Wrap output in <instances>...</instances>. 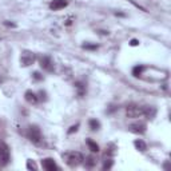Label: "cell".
I'll list each match as a JSON object with an SVG mask.
<instances>
[{"label": "cell", "mask_w": 171, "mask_h": 171, "mask_svg": "<svg viewBox=\"0 0 171 171\" xmlns=\"http://www.w3.org/2000/svg\"><path fill=\"white\" fill-rule=\"evenodd\" d=\"M63 158H64L66 163L70 166V167H78L79 164L83 163L84 160V156L80 154L78 151H70V152H66L64 155H63Z\"/></svg>", "instance_id": "cell-1"}, {"label": "cell", "mask_w": 171, "mask_h": 171, "mask_svg": "<svg viewBox=\"0 0 171 171\" xmlns=\"http://www.w3.org/2000/svg\"><path fill=\"white\" fill-rule=\"evenodd\" d=\"M27 138L30 139L31 142L34 143V145L36 146H40L43 142V136H42V131H40V128L38 126L35 124H31L28 126V130H27Z\"/></svg>", "instance_id": "cell-2"}, {"label": "cell", "mask_w": 171, "mask_h": 171, "mask_svg": "<svg viewBox=\"0 0 171 171\" xmlns=\"http://www.w3.org/2000/svg\"><path fill=\"white\" fill-rule=\"evenodd\" d=\"M146 112V107L138 106V104H128L126 107V115L128 118H141V116H145Z\"/></svg>", "instance_id": "cell-3"}, {"label": "cell", "mask_w": 171, "mask_h": 171, "mask_svg": "<svg viewBox=\"0 0 171 171\" xmlns=\"http://www.w3.org/2000/svg\"><path fill=\"white\" fill-rule=\"evenodd\" d=\"M35 60H36V56L32 51H28V49H24L20 55V66L21 67H30L31 64H34Z\"/></svg>", "instance_id": "cell-4"}, {"label": "cell", "mask_w": 171, "mask_h": 171, "mask_svg": "<svg viewBox=\"0 0 171 171\" xmlns=\"http://www.w3.org/2000/svg\"><path fill=\"white\" fill-rule=\"evenodd\" d=\"M10 162V147L7 143L0 141V163L6 166Z\"/></svg>", "instance_id": "cell-5"}, {"label": "cell", "mask_w": 171, "mask_h": 171, "mask_svg": "<svg viewBox=\"0 0 171 171\" xmlns=\"http://www.w3.org/2000/svg\"><path fill=\"white\" fill-rule=\"evenodd\" d=\"M40 67L44 70V71H47V72H52L53 71V62L51 59V56H48V55H44L40 58Z\"/></svg>", "instance_id": "cell-6"}, {"label": "cell", "mask_w": 171, "mask_h": 171, "mask_svg": "<svg viewBox=\"0 0 171 171\" xmlns=\"http://www.w3.org/2000/svg\"><path fill=\"white\" fill-rule=\"evenodd\" d=\"M128 130L131 132H134V134L142 135V134L146 132L147 126H146V123H143V122H135V123H131V124L128 126Z\"/></svg>", "instance_id": "cell-7"}, {"label": "cell", "mask_w": 171, "mask_h": 171, "mask_svg": "<svg viewBox=\"0 0 171 171\" xmlns=\"http://www.w3.org/2000/svg\"><path fill=\"white\" fill-rule=\"evenodd\" d=\"M68 6V0H52L49 3V8L52 11H59V10H63Z\"/></svg>", "instance_id": "cell-8"}, {"label": "cell", "mask_w": 171, "mask_h": 171, "mask_svg": "<svg viewBox=\"0 0 171 171\" xmlns=\"http://www.w3.org/2000/svg\"><path fill=\"white\" fill-rule=\"evenodd\" d=\"M42 166H43V169L44 170H47V171H56L58 169V164L55 163V160H53L52 158H46V159H43L42 160Z\"/></svg>", "instance_id": "cell-9"}, {"label": "cell", "mask_w": 171, "mask_h": 171, "mask_svg": "<svg viewBox=\"0 0 171 171\" xmlns=\"http://www.w3.org/2000/svg\"><path fill=\"white\" fill-rule=\"evenodd\" d=\"M24 99L30 103V104H36V103L39 102L38 95H36V94H35L34 91H31V90L25 91V94H24Z\"/></svg>", "instance_id": "cell-10"}, {"label": "cell", "mask_w": 171, "mask_h": 171, "mask_svg": "<svg viewBox=\"0 0 171 171\" xmlns=\"http://www.w3.org/2000/svg\"><path fill=\"white\" fill-rule=\"evenodd\" d=\"M134 146H135V148H136L138 151H141V152H145L147 150V145L142 141V139H136V141L134 142Z\"/></svg>", "instance_id": "cell-11"}, {"label": "cell", "mask_w": 171, "mask_h": 171, "mask_svg": "<svg viewBox=\"0 0 171 171\" xmlns=\"http://www.w3.org/2000/svg\"><path fill=\"white\" fill-rule=\"evenodd\" d=\"M84 166H86V169H92L94 166L96 164V160H95V158L94 156H87L84 160Z\"/></svg>", "instance_id": "cell-12"}, {"label": "cell", "mask_w": 171, "mask_h": 171, "mask_svg": "<svg viewBox=\"0 0 171 171\" xmlns=\"http://www.w3.org/2000/svg\"><path fill=\"white\" fill-rule=\"evenodd\" d=\"M86 143H87V146L90 150H91V152H99V146L96 145V142H94L92 139H87Z\"/></svg>", "instance_id": "cell-13"}, {"label": "cell", "mask_w": 171, "mask_h": 171, "mask_svg": "<svg viewBox=\"0 0 171 171\" xmlns=\"http://www.w3.org/2000/svg\"><path fill=\"white\" fill-rule=\"evenodd\" d=\"M143 71H145V66H136L132 68V75L135 78H139V76L143 74Z\"/></svg>", "instance_id": "cell-14"}, {"label": "cell", "mask_w": 171, "mask_h": 171, "mask_svg": "<svg viewBox=\"0 0 171 171\" xmlns=\"http://www.w3.org/2000/svg\"><path fill=\"white\" fill-rule=\"evenodd\" d=\"M88 124H90V128H91L92 131H96V130L100 128V122H99V120H96V119H91V120L88 122Z\"/></svg>", "instance_id": "cell-15"}, {"label": "cell", "mask_w": 171, "mask_h": 171, "mask_svg": "<svg viewBox=\"0 0 171 171\" xmlns=\"http://www.w3.org/2000/svg\"><path fill=\"white\" fill-rule=\"evenodd\" d=\"M75 87L78 88V91H79V95H80V96H83V95H84V92H86V86H84L83 83L78 82V83L75 84Z\"/></svg>", "instance_id": "cell-16"}, {"label": "cell", "mask_w": 171, "mask_h": 171, "mask_svg": "<svg viewBox=\"0 0 171 171\" xmlns=\"http://www.w3.org/2000/svg\"><path fill=\"white\" fill-rule=\"evenodd\" d=\"M84 49H90V51H95V49H98V44H92V43H84L82 46Z\"/></svg>", "instance_id": "cell-17"}, {"label": "cell", "mask_w": 171, "mask_h": 171, "mask_svg": "<svg viewBox=\"0 0 171 171\" xmlns=\"http://www.w3.org/2000/svg\"><path fill=\"white\" fill-rule=\"evenodd\" d=\"M27 169L36 171V170H38V166H36V163H35L34 160H27Z\"/></svg>", "instance_id": "cell-18"}, {"label": "cell", "mask_w": 171, "mask_h": 171, "mask_svg": "<svg viewBox=\"0 0 171 171\" xmlns=\"http://www.w3.org/2000/svg\"><path fill=\"white\" fill-rule=\"evenodd\" d=\"M112 164H114V162H112L111 159H107L104 162V164H103V170H110L112 167Z\"/></svg>", "instance_id": "cell-19"}, {"label": "cell", "mask_w": 171, "mask_h": 171, "mask_svg": "<svg viewBox=\"0 0 171 171\" xmlns=\"http://www.w3.org/2000/svg\"><path fill=\"white\" fill-rule=\"evenodd\" d=\"M32 78H34V80H36V82H40V80H43V79H44V78H43V75L40 74V72H38V71L32 74Z\"/></svg>", "instance_id": "cell-20"}, {"label": "cell", "mask_w": 171, "mask_h": 171, "mask_svg": "<svg viewBox=\"0 0 171 171\" xmlns=\"http://www.w3.org/2000/svg\"><path fill=\"white\" fill-rule=\"evenodd\" d=\"M78 128H79V123H76L75 126H71L70 130H68V131H67V132H68V134L71 135V134H74V132L78 131Z\"/></svg>", "instance_id": "cell-21"}, {"label": "cell", "mask_w": 171, "mask_h": 171, "mask_svg": "<svg viewBox=\"0 0 171 171\" xmlns=\"http://www.w3.org/2000/svg\"><path fill=\"white\" fill-rule=\"evenodd\" d=\"M38 98H39V100H47V96H46V92L44 91H40Z\"/></svg>", "instance_id": "cell-22"}, {"label": "cell", "mask_w": 171, "mask_h": 171, "mask_svg": "<svg viewBox=\"0 0 171 171\" xmlns=\"http://www.w3.org/2000/svg\"><path fill=\"white\" fill-rule=\"evenodd\" d=\"M130 46H131V47H136V46H139V40L132 39L131 42H130Z\"/></svg>", "instance_id": "cell-23"}, {"label": "cell", "mask_w": 171, "mask_h": 171, "mask_svg": "<svg viewBox=\"0 0 171 171\" xmlns=\"http://www.w3.org/2000/svg\"><path fill=\"white\" fill-rule=\"evenodd\" d=\"M4 25L12 27V28H15V27H16V24H15V23H11V21H4Z\"/></svg>", "instance_id": "cell-24"}, {"label": "cell", "mask_w": 171, "mask_h": 171, "mask_svg": "<svg viewBox=\"0 0 171 171\" xmlns=\"http://www.w3.org/2000/svg\"><path fill=\"white\" fill-rule=\"evenodd\" d=\"M3 80H4V79L2 78V76H0V83H3Z\"/></svg>", "instance_id": "cell-25"}]
</instances>
